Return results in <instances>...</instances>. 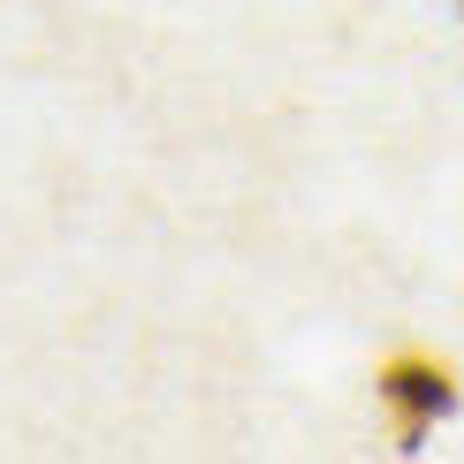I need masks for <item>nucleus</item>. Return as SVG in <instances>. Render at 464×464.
Returning <instances> with one entry per match:
<instances>
[]
</instances>
